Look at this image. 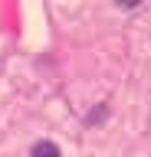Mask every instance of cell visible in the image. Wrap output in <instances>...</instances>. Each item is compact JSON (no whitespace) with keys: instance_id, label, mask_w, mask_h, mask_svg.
Instances as JSON below:
<instances>
[{"instance_id":"1","label":"cell","mask_w":151,"mask_h":157,"mask_svg":"<svg viewBox=\"0 0 151 157\" xmlns=\"http://www.w3.org/2000/svg\"><path fill=\"white\" fill-rule=\"evenodd\" d=\"M30 157H62V151L53 144V141H40V144L30 151Z\"/></svg>"}]
</instances>
